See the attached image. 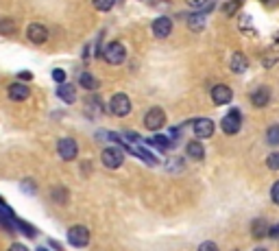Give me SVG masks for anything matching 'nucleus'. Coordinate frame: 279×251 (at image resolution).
<instances>
[{"mask_svg": "<svg viewBox=\"0 0 279 251\" xmlns=\"http://www.w3.org/2000/svg\"><path fill=\"white\" fill-rule=\"evenodd\" d=\"M57 153H59V157L65 159V162H72L77 155H79V144L75 138H61L59 142H57Z\"/></svg>", "mask_w": 279, "mask_h": 251, "instance_id": "nucleus-2", "label": "nucleus"}, {"mask_svg": "<svg viewBox=\"0 0 279 251\" xmlns=\"http://www.w3.org/2000/svg\"><path fill=\"white\" fill-rule=\"evenodd\" d=\"M220 127H223V131L227 135H236L238 131H240V127H242L240 109H231V111H229V114L220 120Z\"/></svg>", "mask_w": 279, "mask_h": 251, "instance_id": "nucleus-5", "label": "nucleus"}, {"mask_svg": "<svg viewBox=\"0 0 279 251\" xmlns=\"http://www.w3.org/2000/svg\"><path fill=\"white\" fill-rule=\"evenodd\" d=\"M188 27H190L192 31H203V29H205V18H203V13H192L190 18H188Z\"/></svg>", "mask_w": 279, "mask_h": 251, "instance_id": "nucleus-21", "label": "nucleus"}, {"mask_svg": "<svg viewBox=\"0 0 279 251\" xmlns=\"http://www.w3.org/2000/svg\"><path fill=\"white\" fill-rule=\"evenodd\" d=\"M113 3H116V0H94V7L98 11H109L113 7Z\"/></svg>", "mask_w": 279, "mask_h": 251, "instance_id": "nucleus-27", "label": "nucleus"}, {"mask_svg": "<svg viewBox=\"0 0 279 251\" xmlns=\"http://www.w3.org/2000/svg\"><path fill=\"white\" fill-rule=\"evenodd\" d=\"M27 37L31 39L33 44H44L48 39V29L44 27V24H39V22H33V24H29V29H27Z\"/></svg>", "mask_w": 279, "mask_h": 251, "instance_id": "nucleus-8", "label": "nucleus"}, {"mask_svg": "<svg viewBox=\"0 0 279 251\" xmlns=\"http://www.w3.org/2000/svg\"><path fill=\"white\" fill-rule=\"evenodd\" d=\"M255 251H266V249H255Z\"/></svg>", "mask_w": 279, "mask_h": 251, "instance_id": "nucleus-39", "label": "nucleus"}, {"mask_svg": "<svg viewBox=\"0 0 279 251\" xmlns=\"http://www.w3.org/2000/svg\"><path fill=\"white\" fill-rule=\"evenodd\" d=\"M194 133L196 138H212V133H214V123H212L210 118H199L194 120Z\"/></svg>", "mask_w": 279, "mask_h": 251, "instance_id": "nucleus-11", "label": "nucleus"}, {"mask_svg": "<svg viewBox=\"0 0 279 251\" xmlns=\"http://www.w3.org/2000/svg\"><path fill=\"white\" fill-rule=\"evenodd\" d=\"M264 5H268V7H275V5H279V0H262Z\"/></svg>", "mask_w": 279, "mask_h": 251, "instance_id": "nucleus-36", "label": "nucleus"}, {"mask_svg": "<svg viewBox=\"0 0 279 251\" xmlns=\"http://www.w3.org/2000/svg\"><path fill=\"white\" fill-rule=\"evenodd\" d=\"M240 7H242V0H229V3L223 5V13L225 15H236L238 11H240Z\"/></svg>", "mask_w": 279, "mask_h": 251, "instance_id": "nucleus-22", "label": "nucleus"}, {"mask_svg": "<svg viewBox=\"0 0 279 251\" xmlns=\"http://www.w3.org/2000/svg\"><path fill=\"white\" fill-rule=\"evenodd\" d=\"M51 197H53V201L57 206H65V203H68V199H70V194H68V190H65L63 186H55L53 192H51Z\"/></svg>", "mask_w": 279, "mask_h": 251, "instance_id": "nucleus-18", "label": "nucleus"}, {"mask_svg": "<svg viewBox=\"0 0 279 251\" xmlns=\"http://www.w3.org/2000/svg\"><path fill=\"white\" fill-rule=\"evenodd\" d=\"M103 57L107 63H111V66H118V63L125 61L127 57V51H125V46H122L120 42H109L107 46H105V51H103Z\"/></svg>", "mask_w": 279, "mask_h": 251, "instance_id": "nucleus-1", "label": "nucleus"}, {"mask_svg": "<svg viewBox=\"0 0 279 251\" xmlns=\"http://www.w3.org/2000/svg\"><path fill=\"white\" fill-rule=\"evenodd\" d=\"M268 236H270V238H279V223L273 225V227L268 230Z\"/></svg>", "mask_w": 279, "mask_h": 251, "instance_id": "nucleus-33", "label": "nucleus"}, {"mask_svg": "<svg viewBox=\"0 0 279 251\" xmlns=\"http://www.w3.org/2000/svg\"><path fill=\"white\" fill-rule=\"evenodd\" d=\"M270 103V90L266 85H260L258 90L251 92V105L253 107H266Z\"/></svg>", "mask_w": 279, "mask_h": 251, "instance_id": "nucleus-10", "label": "nucleus"}, {"mask_svg": "<svg viewBox=\"0 0 279 251\" xmlns=\"http://www.w3.org/2000/svg\"><path fill=\"white\" fill-rule=\"evenodd\" d=\"M153 147H157V149H168L170 147V140L168 138H164V135H155V138H151L149 140Z\"/></svg>", "mask_w": 279, "mask_h": 251, "instance_id": "nucleus-25", "label": "nucleus"}, {"mask_svg": "<svg viewBox=\"0 0 279 251\" xmlns=\"http://www.w3.org/2000/svg\"><path fill=\"white\" fill-rule=\"evenodd\" d=\"M266 166L270 171H279V153H270L266 157Z\"/></svg>", "mask_w": 279, "mask_h": 251, "instance_id": "nucleus-26", "label": "nucleus"}, {"mask_svg": "<svg viewBox=\"0 0 279 251\" xmlns=\"http://www.w3.org/2000/svg\"><path fill=\"white\" fill-rule=\"evenodd\" d=\"M109 111L113 116H118V118H122V116H127L129 111H131V101H129V96L127 94H113L111 96V101H109Z\"/></svg>", "mask_w": 279, "mask_h": 251, "instance_id": "nucleus-4", "label": "nucleus"}, {"mask_svg": "<svg viewBox=\"0 0 279 251\" xmlns=\"http://www.w3.org/2000/svg\"><path fill=\"white\" fill-rule=\"evenodd\" d=\"M18 77H20V79H33V75H31V72H20Z\"/></svg>", "mask_w": 279, "mask_h": 251, "instance_id": "nucleus-37", "label": "nucleus"}, {"mask_svg": "<svg viewBox=\"0 0 279 251\" xmlns=\"http://www.w3.org/2000/svg\"><path fill=\"white\" fill-rule=\"evenodd\" d=\"M266 140H268V144H273V147H279V125L268 127V131H266Z\"/></svg>", "mask_w": 279, "mask_h": 251, "instance_id": "nucleus-24", "label": "nucleus"}, {"mask_svg": "<svg viewBox=\"0 0 279 251\" xmlns=\"http://www.w3.org/2000/svg\"><path fill=\"white\" fill-rule=\"evenodd\" d=\"M101 159L105 168H118L122 164V159H125V153H122V149H116V147H107L103 153H101Z\"/></svg>", "mask_w": 279, "mask_h": 251, "instance_id": "nucleus-6", "label": "nucleus"}, {"mask_svg": "<svg viewBox=\"0 0 279 251\" xmlns=\"http://www.w3.org/2000/svg\"><path fill=\"white\" fill-rule=\"evenodd\" d=\"M57 96H59L63 103H75V101H77V90H75V85L61 83L59 87H57Z\"/></svg>", "mask_w": 279, "mask_h": 251, "instance_id": "nucleus-15", "label": "nucleus"}, {"mask_svg": "<svg viewBox=\"0 0 279 251\" xmlns=\"http://www.w3.org/2000/svg\"><path fill=\"white\" fill-rule=\"evenodd\" d=\"M172 33V22L170 18H157L153 22V35L155 37H168Z\"/></svg>", "mask_w": 279, "mask_h": 251, "instance_id": "nucleus-12", "label": "nucleus"}, {"mask_svg": "<svg viewBox=\"0 0 279 251\" xmlns=\"http://www.w3.org/2000/svg\"><path fill=\"white\" fill-rule=\"evenodd\" d=\"M229 68H231L236 75H242V72L249 68V61L244 57V53H234L231 59H229Z\"/></svg>", "mask_w": 279, "mask_h": 251, "instance_id": "nucleus-13", "label": "nucleus"}, {"mask_svg": "<svg viewBox=\"0 0 279 251\" xmlns=\"http://www.w3.org/2000/svg\"><path fill=\"white\" fill-rule=\"evenodd\" d=\"M231 99H234L231 87H227V85H214V90H212V101H214V105H227Z\"/></svg>", "mask_w": 279, "mask_h": 251, "instance_id": "nucleus-9", "label": "nucleus"}, {"mask_svg": "<svg viewBox=\"0 0 279 251\" xmlns=\"http://www.w3.org/2000/svg\"><path fill=\"white\" fill-rule=\"evenodd\" d=\"M37 251H48V249H37Z\"/></svg>", "mask_w": 279, "mask_h": 251, "instance_id": "nucleus-38", "label": "nucleus"}, {"mask_svg": "<svg viewBox=\"0 0 279 251\" xmlns=\"http://www.w3.org/2000/svg\"><path fill=\"white\" fill-rule=\"evenodd\" d=\"M166 125V114H164L161 107H153L146 111L144 116V127L149 129V131H159V129Z\"/></svg>", "mask_w": 279, "mask_h": 251, "instance_id": "nucleus-3", "label": "nucleus"}, {"mask_svg": "<svg viewBox=\"0 0 279 251\" xmlns=\"http://www.w3.org/2000/svg\"><path fill=\"white\" fill-rule=\"evenodd\" d=\"M53 79H55L59 85H61V83H65V72H63L61 68H55V70H53Z\"/></svg>", "mask_w": 279, "mask_h": 251, "instance_id": "nucleus-28", "label": "nucleus"}, {"mask_svg": "<svg viewBox=\"0 0 279 251\" xmlns=\"http://www.w3.org/2000/svg\"><path fill=\"white\" fill-rule=\"evenodd\" d=\"M166 166H168V171H179V168H181V166H183V162H181V159H179V157H177V159H170V162H168V164H166Z\"/></svg>", "mask_w": 279, "mask_h": 251, "instance_id": "nucleus-32", "label": "nucleus"}, {"mask_svg": "<svg viewBox=\"0 0 279 251\" xmlns=\"http://www.w3.org/2000/svg\"><path fill=\"white\" fill-rule=\"evenodd\" d=\"M79 83H81V87H85V90H96V87L101 85V81L94 75H89V72H83V75L79 77Z\"/></svg>", "mask_w": 279, "mask_h": 251, "instance_id": "nucleus-19", "label": "nucleus"}, {"mask_svg": "<svg viewBox=\"0 0 279 251\" xmlns=\"http://www.w3.org/2000/svg\"><path fill=\"white\" fill-rule=\"evenodd\" d=\"M199 251H218V245L216 242H201V247H199Z\"/></svg>", "mask_w": 279, "mask_h": 251, "instance_id": "nucleus-31", "label": "nucleus"}, {"mask_svg": "<svg viewBox=\"0 0 279 251\" xmlns=\"http://www.w3.org/2000/svg\"><path fill=\"white\" fill-rule=\"evenodd\" d=\"M251 234H253V238L260 240V238H264L266 234H268V227H266V221L264 218H255L251 225Z\"/></svg>", "mask_w": 279, "mask_h": 251, "instance_id": "nucleus-17", "label": "nucleus"}, {"mask_svg": "<svg viewBox=\"0 0 279 251\" xmlns=\"http://www.w3.org/2000/svg\"><path fill=\"white\" fill-rule=\"evenodd\" d=\"M0 33H3V35L15 33V20H11V18H3V20H0Z\"/></svg>", "mask_w": 279, "mask_h": 251, "instance_id": "nucleus-23", "label": "nucleus"}, {"mask_svg": "<svg viewBox=\"0 0 279 251\" xmlns=\"http://www.w3.org/2000/svg\"><path fill=\"white\" fill-rule=\"evenodd\" d=\"M9 251H29V249L24 247V245H20V242H13V245L9 247Z\"/></svg>", "mask_w": 279, "mask_h": 251, "instance_id": "nucleus-34", "label": "nucleus"}, {"mask_svg": "<svg viewBox=\"0 0 279 251\" xmlns=\"http://www.w3.org/2000/svg\"><path fill=\"white\" fill-rule=\"evenodd\" d=\"M273 48H275V51H279V33L273 35Z\"/></svg>", "mask_w": 279, "mask_h": 251, "instance_id": "nucleus-35", "label": "nucleus"}, {"mask_svg": "<svg viewBox=\"0 0 279 251\" xmlns=\"http://www.w3.org/2000/svg\"><path fill=\"white\" fill-rule=\"evenodd\" d=\"M68 242L72 247H85L89 242V232L87 227H83V225H75V227L68 230Z\"/></svg>", "mask_w": 279, "mask_h": 251, "instance_id": "nucleus-7", "label": "nucleus"}, {"mask_svg": "<svg viewBox=\"0 0 279 251\" xmlns=\"http://www.w3.org/2000/svg\"><path fill=\"white\" fill-rule=\"evenodd\" d=\"M270 199H273V203L279 206V181H275L273 188H270Z\"/></svg>", "mask_w": 279, "mask_h": 251, "instance_id": "nucleus-30", "label": "nucleus"}, {"mask_svg": "<svg viewBox=\"0 0 279 251\" xmlns=\"http://www.w3.org/2000/svg\"><path fill=\"white\" fill-rule=\"evenodd\" d=\"M85 114L89 118H96V116H101L103 114V103L98 96H89L87 103H85Z\"/></svg>", "mask_w": 279, "mask_h": 251, "instance_id": "nucleus-16", "label": "nucleus"}, {"mask_svg": "<svg viewBox=\"0 0 279 251\" xmlns=\"http://www.w3.org/2000/svg\"><path fill=\"white\" fill-rule=\"evenodd\" d=\"M185 3L190 5V7H194V9H203V7H205V5H210L212 0H185Z\"/></svg>", "mask_w": 279, "mask_h": 251, "instance_id": "nucleus-29", "label": "nucleus"}, {"mask_svg": "<svg viewBox=\"0 0 279 251\" xmlns=\"http://www.w3.org/2000/svg\"><path fill=\"white\" fill-rule=\"evenodd\" d=\"M29 87L27 85H22V83H13L9 85V99L15 101V103H20V101H27L29 99Z\"/></svg>", "mask_w": 279, "mask_h": 251, "instance_id": "nucleus-14", "label": "nucleus"}, {"mask_svg": "<svg viewBox=\"0 0 279 251\" xmlns=\"http://www.w3.org/2000/svg\"><path fill=\"white\" fill-rule=\"evenodd\" d=\"M188 155H190L192 159H203L205 157V149H203V144L201 142H190L188 144Z\"/></svg>", "mask_w": 279, "mask_h": 251, "instance_id": "nucleus-20", "label": "nucleus"}]
</instances>
